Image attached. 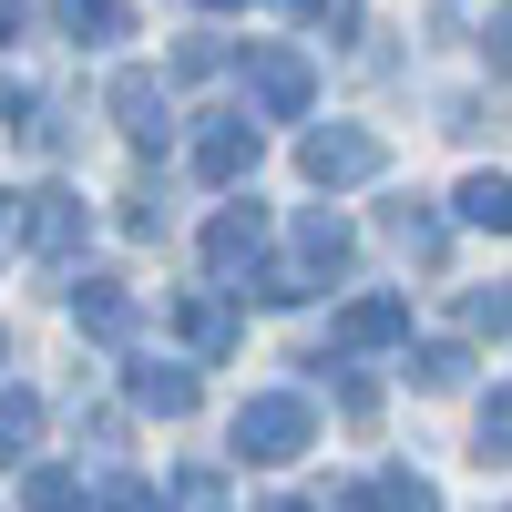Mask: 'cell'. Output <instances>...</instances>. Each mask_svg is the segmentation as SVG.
I'll list each match as a JSON object with an SVG mask.
<instances>
[{
    "instance_id": "cell-1",
    "label": "cell",
    "mask_w": 512,
    "mask_h": 512,
    "mask_svg": "<svg viewBox=\"0 0 512 512\" xmlns=\"http://www.w3.org/2000/svg\"><path fill=\"white\" fill-rule=\"evenodd\" d=\"M236 451L246 461H297L308 451V400H246L236 410Z\"/></svg>"
},
{
    "instance_id": "cell-2",
    "label": "cell",
    "mask_w": 512,
    "mask_h": 512,
    "mask_svg": "<svg viewBox=\"0 0 512 512\" xmlns=\"http://www.w3.org/2000/svg\"><path fill=\"white\" fill-rule=\"evenodd\" d=\"M308 175H318V185H359V175H379V134H359V123L308 134Z\"/></svg>"
},
{
    "instance_id": "cell-3",
    "label": "cell",
    "mask_w": 512,
    "mask_h": 512,
    "mask_svg": "<svg viewBox=\"0 0 512 512\" xmlns=\"http://www.w3.org/2000/svg\"><path fill=\"white\" fill-rule=\"evenodd\" d=\"M256 246H267V216H256V205H226V216L205 226V267H216V277H246Z\"/></svg>"
},
{
    "instance_id": "cell-4",
    "label": "cell",
    "mask_w": 512,
    "mask_h": 512,
    "mask_svg": "<svg viewBox=\"0 0 512 512\" xmlns=\"http://www.w3.org/2000/svg\"><path fill=\"white\" fill-rule=\"evenodd\" d=\"M21 236H31L41 256H72V246H82V195L41 185V195H31V216H21Z\"/></svg>"
},
{
    "instance_id": "cell-5",
    "label": "cell",
    "mask_w": 512,
    "mask_h": 512,
    "mask_svg": "<svg viewBox=\"0 0 512 512\" xmlns=\"http://www.w3.org/2000/svg\"><path fill=\"white\" fill-rule=\"evenodd\" d=\"M256 103H267L277 123L308 113V62H297V52H256Z\"/></svg>"
},
{
    "instance_id": "cell-6",
    "label": "cell",
    "mask_w": 512,
    "mask_h": 512,
    "mask_svg": "<svg viewBox=\"0 0 512 512\" xmlns=\"http://www.w3.org/2000/svg\"><path fill=\"white\" fill-rule=\"evenodd\" d=\"M113 113H123V134H134V144H164V82H154V72H123V82H113Z\"/></svg>"
},
{
    "instance_id": "cell-7",
    "label": "cell",
    "mask_w": 512,
    "mask_h": 512,
    "mask_svg": "<svg viewBox=\"0 0 512 512\" xmlns=\"http://www.w3.org/2000/svg\"><path fill=\"white\" fill-rule=\"evenodd\" d=\"M195 164H205V175H216V185H236L246 164H256V123H236V113H216V134L195 144Z\"/></svg>"
},
{
    "instance_id": "cell-8",
    "label": "cell",
    "mask_w": 512,
    "mask_h": 512,
    "mask_svg": "<svg viewBox=\"0 0 512 512\" xmlns=\"http://www.w3.org/2000/svg\"><path fill=\"white\" fill-rule=\"evenodd\" d=\"M134 400H144V410H164V420H185V410H195V369L144 359V369H134Z\"/></svg>"
},
{
    "instance_id": "cell-9",
    "label": "cell",
    "mask_w": 512,
    "mask_h": 512,
    "mask_svg": "<svg viewBox=\"0 0 512 512\" xmlns=\"http://www.w3.org/2000/svg\"><path fill=\"white\" fill-rule=\"evenodd\" d=\"M349 512H441V502H431V482H420V472H379V482L349 492Z\"/></svg>"
},
{
    "instance_id": "cell-10",
    "label": "cell",
    "mask_w": 512,
    "mask_h": 512,
    "mask_svg": "<svg viewBox=\"0 0 512 512\" xmlns=\"http://www.w3.org/2000/svg\"><path fill=\"white\" fill-rule=\"evenodd\" d=\"M82 328H103V338H123V328H134V297H123L113 277H82Z\"/></svg>"
},
{
    "instance_id": "cell-11",
    "label": "cell",
    "mask_w": 512,
    "mask_h": 512,
    "mask_svg": "<svg viewBox=\"0 0 512 512\" xmlns=\"http://www.w3.org/2000/svg\"><path fill=\"white\" fill-rule=\"evenodd\" d=\"M31 441H41V400L31 390H0V461H21Z\"/></svg>"
},
{
    "instance_id": "cell-12",
    "label": "cell",
    "mask_w": 512,
    "mask_h": 512,
    "mask_svg": "<svg viewBox=\"0 0 512 512\" xmlns=\"http://www.w3.org/2000/svg\"><path fill=\"white\" fill-rule=\"evenodd\" d=\"M400 328H410V308H400V297H359L338 338H400Z\"/></svg>"
},
{
    "instance_id": "cell-13",
    "label": "cell",
    "mask_w": 512,
    "mask_h": 512,
    "mask_svg": "<svg viewBox=\"0 0 512 512\" xmlns=\"http://www.w3.org/2000/svg\"><path fill=\"white\" fill-rule=\"evenodd\" d=\"M297 246H308V267H349V226H338V216H308Z\"/></svg>"
},
{
    "instance_id": "cell-14",
    "label": "cell",
    "mask_w": 512,
    "mask_h": 512,
    "mask_svg": "<svg viewBox=\"0 0 512 512\" xmlns=\"http://www.w3.org/2000/svg\"><path fill=\"white\" fill-rule=\"evenodd\" d=\"M31 512H82V482L72 472H31Z\"/></svg>"
},
{
    "instance_id": "cell-15",
    "label": "cell",
    "mask_w": 512,
    "mask_h": 512,
    "mask_svg": "<svg viewBox=\"0 0 512 512\" xmlns=\"http://www.w3.org/2000/svg\"><path fill=\"white\" fill-rule=\"evenodd\" d=\"M461 216H472V226H502V175H472V185H461Z\"/></svg>"
},
{
    "instance_id": "cell-16",
    "label": "cell",
    "mask_w": 512,
    "mask_h": 512,
    "mask_svg": "<svg viewBox=\"0 0 512 512\" xmlns=\"http://www.w3.org/2000/svg\"><path fill=\"white\" fill-rule=\"evenodd\" d=\"M175 512H226V482H216V472H185V482H175Z\"/></svg>"
},
{
    "instance_id": "cell-17",
    "label": "cell",
    "mask_w": 512,
    "mask_h": 512,
    "mask_svg": "<svg viewBox=\"0 0 512 512\" xmlns=\"http://www.w3.org/2000/svg\"><path fill=\"white\" fill-rule=\"evenodd\" d=\"M62 21L72 31H113V0H62Z\"/></svg>"
},
{
    "instance_id": "cell-18",
    "label": "cell",
    "mask_w": 512,
    "mask_h": 512,
    "mask_svg": "<svg viewBox=\"0 0 512 512\" xmlns=\"http://www.w3.org/2000/svg\"><path fill=\"white\" fill-rule=\"evenodd\" d=\"M103 512H154V492H144V482H113V492H103Z\"/></svg>"
},
{
    "instance_id": "cell-19",
    "label": "cell",
    "mask_w": 512,
    "mask_h": 512,
    "mask_svg": "<svg viewBox=\"0 0 512 512\" xmlns=\"http://www.w3.org/2000/svg\"><path fill=\"white\" fill-rule=\"evenodd\" d=\"M11 31H21V0H0V41H11Z\"/></svg>"
},
{
    "instance_id": "cell-20",
    "label": "cell",
    "mask_w": 512,
    "mask_h": 512,
    "mask_svg": "<svg viewBox=\"0 0 512 512\" xmlns=\"http://www.w3.org/2000/svg\"><path fill=\"white\" fill-rule=\"evenodd\" d=\"M267 512H308V502H267Z\"/></svg>"
},
{
    "instance_id": "cell-21",
    "label": "cell",
    "mask_w": 512,
    "mask_h": 512,
    "mask_svg": "<svg viewBox=\"0 0 512 512\" xmlns=\"http://www.w3.org/2000/svg\"><path fill=\"white\" fill-rule=\"evenodd\" d=\"M205 11H226V0H205Z\"/></svg>"
}]
</instances>
